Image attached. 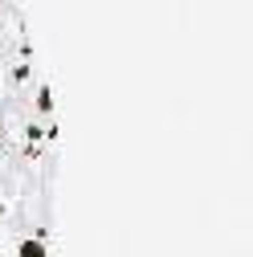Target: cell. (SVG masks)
<instances>
[{"label": "cell", "mask_w": 253, "mask_h": 257, "mask_svg": "<svg viewBox=\"0 0 253 257\" xmlns=\"http://www.w3.org/2000/svg\"><path fill=\"white\" fill-rule=\"evenodd\" d=\"M21 257H45V241H37V237H29V241H21V249H17Z\"/></svg>", "instance_id": "6da1fadb"}, {"label": "cell", "mask_w": 253, "mask_h": 257, "mask_svg": "<svg viewBox=\"0 0 253 257\" xmlns=\"http://www.w3.org/2000/svg\"><path fill=\"white\" fill-rule=\"evenodd\" d=\"M37 110H41V114H49V110H53V94H49V86H41V90H37Z\"/></svg>", "instance_id": "7a4b0ae2"}]
</instances>
